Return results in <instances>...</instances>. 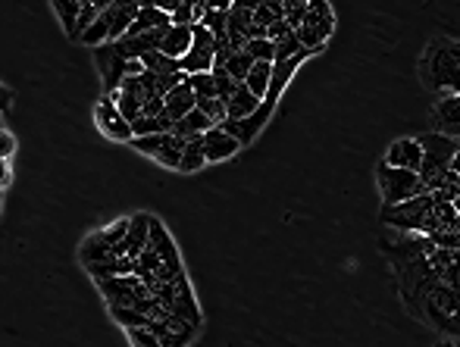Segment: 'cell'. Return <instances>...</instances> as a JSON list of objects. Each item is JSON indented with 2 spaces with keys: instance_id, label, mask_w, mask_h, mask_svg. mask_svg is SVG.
I'll list each match as a JSON object with an SVG mask.
<instances>
[{
  "instance_id": "38",
  "label": "cell",
  "mask_w": 460,
  "mask_h": 347,
  "mask_svg": "<svg viewBox=\"0 0 460 347\" xmlns=\"http://www.w3.org/2000/svg\"><path fill=\"white\" fill-rule=\"evenodd\" d=\"M210 75H213V88H217V100H223V104H226V100H229L232 94H235L238 82H232L229 75L223 73V69H213Z\"/></svg>"
},
{
  "instance_id": "11",
  "label": "cell",
  "mask_w": 460,
  "mask_h": 347,
  "mask_svg": "<svg viewBox=\"0 0 460 347\" xmlns=\"http://www.w3.org/2000/svg\"><path fill=\"white\" fill-rule=\"evenodd\" d=\"M432 122H436V134L455 138L460 132V98L457 94H442L432 107Z\"/></svg>"
},
{
  "instance_id": "34",
  "label": "cell",
  "mask_w": 460,
  "mask_h": 347,
  "mask_svg": "<svg viewBox=\"0 0 460 347\" xmlns=\"http://www.w3.org/2000/svg\"><path fill=\"white\" fill-rule=\"evenodd\" d=\"M244 50H248V56L254 63H273L276 56V44L267 41V38H254V41L244 44Z\"/></svg>"
},
{
  "instance_id": "29",
  "label": "cell",
  "mask_w": 460,
  "mask_h": 347,
  "mask_svg": "<svg viewBox=\"0 0 460 347\" xmlns=\"http://www.w3.org/2000/svg\"><path fill=\"white\" fill-rule=\"evenodd\" d=\"M110 317L122 325V329H138V325H151V317H145L135 307H110Z\"/></svg>"
},
{
  "instance_id": "10",
  "label": "cell",
  "mask_w": 460,
  "mask_h": 347,
  "mask_svg": "<svg viewBox=\"0 0 460 347\" xmlns=\"http://www.w3.org/2000/svg\"><path fill=\"white\" fill-rule=\"evenodd\" d=\"M94 56H97V66H101V79H103V88L107 94H116L126 79V60L113 50V44H103V48H94Z\"/></svg>"
},
{
  "instance_id": "14",
  "label": "cell",
  "mask_w": 460,
  "mask_h": 347,
  "mask_svg": "<svg viewBox=\"0 0 460 347\" xmlns=\"http://www.w3.org/2000/svg\"><path fill=\"white\" fill-rule=\"evenodd\" d=\"M141 4H107V19H110V44H116L119 38H126L128 25L135 22Z\"/></svg>"
},
{
  "instance_id": "4",
  "label": "cell",
  "mask_w": 460,
  "mask_h": 347,
  "mask_svg": "<svg viewBox=\"0 0 460 347\" xmlns=\"http://www.w3.org/2000/svg\"><path fill=\"white\" fill-rule=\"evenodd\" d=\"M376 182H379L382 204H385V207H394V204H404V201H411V197L426 195L417 172L392 169V166H385V163L376 166Z\"/></svg>"
},
{
  "instance_id": "6",
  "label": "cell",
  "mask_w": 460,
  "mask_h": 347,
  "mask_svg": "<svg viewBox=\"0 0 460 347\" xmlns=\"http://www.w3.org/2000/svg\"><path fill=\"white\" fill-rule=\"evenodd\" d=\"M97 285L107 298V307H135L138 298H147V285L138 275H116V279L97 282Z\"/></svg>"
},
{
  "instance_id": "43",
  "label": "cell",
  "mask_w": 460,
  "mask_h": 347,
  "mask_svg": "<svg viewBox=\"0 0 460 347\" xmlns=\"http://www.w3.org/2000/svg\"><path fill=\"white\" fill-rule=\"evenodd\" d=\"M164 98H151L141 104V116H147V119H157V116H164Z\"/></svg>"
},
{
  "instance_id": "27",
  "label": "cell",
  "mask_w": 460,
  "mask_h": 347,
  "mask_svg": "<svg viewBox=\"0 0 460 347\" xmlns=\"http://www.w3.org/2000/svg\"><path fill=\"white\" fill-rule=\"evenodd\" d=\"M141 66L147 69V73L154 75H172V73H182L179 69V60H170V56H164L160 50H151V54L141 56Z\"/></svg>"
},
{
  "instance_id": "19",
  "label": "cell",
  "mask_w": 460,
  "mask_h": 347,
  "mask_svg": "<svg viewBox=\"0 0 460 347\" xmlns=\"http://www.w3.org/2000/svg\"><path fill=\"white\" fill-rule=\"evenodd\" d=\"M182 147H185L182 138H176L172 132L164 134V141H160L154 160H157L160 166H166V169H179V163H182Z\"/></svg>"
},
{
  "instance_id": "35",
  "label": "cell",
  "mask_w": 460,
  "mask_h": 347,
  "mask_svg": "<svg viewBox=\"0 0 460 347\" xmlns=\"http://www.w3.org/2000/svg\"><path fill=\"white\" fill-rule=\"evenodd\" d=\"M110 98H113L116 110H119V116L128 122V126H132V122L141 116V100H138V98H128V94H119V91L110 94Z\"/></svg>"
},
{
  "instance_id": "20",
  "label": "cell",
  "mask_w": 460,
  "mask_h": 347,
  "mask_svg": "<svg viewBox=\"0 0 460 347\" xmlns=\"http://www.w3.org/2000/svg\"><path fill=\"white\" fill-rule=\"evenodd\" d=\"M207 128H213V122L207 119V116L200 113L198 107H194V110L188 113L185 119H179L176 126H172V134H176V138H182V141H188V138H198V134H204Z\"/></svg>"
},
{
  "instance_id": "30",
  "label": "cell",
  "mask_w": 460,
  "mask_h": 347,
  "mask_svg": "<svg viewBox=\"0 0 460 347\" xmlns=\"http://www.w3.org/2000/svg\"><path fill=\"white\" fill-rule=\"evenodd\" d=\"M54 10H57V16H60L63 29H66V35L73 38L75 35V19H79L82 4H79V0H54Z\"/></svg>"
},
{
  "instance_id": "40",
  "label": "cell",
  "mask_w": 460,
  "mask_h": 347,
  "mask_svg": "<svg viewBox=\"0 0 460 347\" xmlns=\"http://www.w3.org/2000/svg\"><path fill=\"white\" fill-rule=\"evenodd\" d=\"M128 332V342H132L135 347H160L157 335H154L147 325H138V329H126Z\"/></svg>"
},
{
  "instance_id": "21",
  "label": "cell",
  "mask_w": 460,
  "mask_h": 347,
  "mask_svg": "<svg viewBox=\"0 0 460 347\" xmlns=\"http://www.w3.org/2000/svg\"><path fill=\"white\" fill-rule=\"evenodd\" d=\"M270 79H273V63H254L248 79H244V88H248L257 100H263L270 91Z\"/></svg>"
},
{
  "instance_id": "1",
  "label": "cell",
  "mask_w": 460,
  "mask_h": 347,
  "mask_svg": "<svg viewBox=\"0 0 460 347\" xmlns=\"http://www.w3.org/2000/svg\"><path fill=\"white\" fill-rule=\"evenodd\" d=\"M460 48L455 38H432L426 48L423 60H420V79L429 91L442 94H457L460 88Z\"/></svg>"
},
{
  "instance_id": "16",
  "label": "cell",
  "mask_w": 460,
  "mask_h": 347,
  "mask_svg": "<svg viewBox=\"0 0 460 347\" xmlns=\"http://www.w3.org/2000/svg\"><path fill=\"white\" fill-rule=\"evenodd\" d=\"M185 79H188V75H185ZM164 110H166V116H170L172 122L185 119V116L194 110V91L188 88V82H182V85L172 88V91L166 94V98H164Z\"/></svg>"
},
{
  "instance_id": "22",
  "label": "cell",
  "mask_w": 460,
  "mask_h": 347,
  "mask_svg": "<svg viewBox=\"0 0 460 347\" xmlns=\"http://www.w3.org/2000/svg\"><path fill=\"white\" fill-rule=\"evenodd\" d=\"M226 22H229V4H210L207 16L198 25H204L213 35V41H226Z\"/></svg>"
},
{
  "instance_id": "5",
  "label": "cell",
  "mask_w": 460,
  "mask_h": 347,
  "mask_svg": "<svg viewBox=\"0 0 460 347\" xmlns=\"http://www.w3.org/2000/svg\"><path fill=\"white\" fill-rule=\"evenodd\" d=\"M213 48H217V41H213L210 31H207L204 25H191V48H188V54L179 60V69H182L185 75L210 73Z\"/></svg>"
},
{
  "instance_id": "23",
  "label": "cell",
  "mask_w": 460,
  "mask_h": 347,
  "mask_svg": "<svg viewBox=\"0 0 460 347\" xmlns=\"http://www.w3.org/2000/svg\"><path fill=\"white\" fill-rule=\"evenodd\" d=\"M207 166V157H204V141L198 138H188L185 147H182V163H179V172H200Z\"/></svg>"
},
{
  "instance_id": "25",
  "label": "cell",
  "mask_w": 460,
  "mask_h": 347,
  "mask_svg": "<svg viewBox=\"0 0 460 347\" xmlns=\"http://www.w3.org/2000/svg\"><path fill=\"white\" fill-rule=\"evenodd\" d=\"M251 66H254V60L248 56V50H232V56L226 60L223 73L229 75L232 82H238V85H244V79H248Z\"/></svg>"
},
{
  "instance_id": "24",
  "label": "cell",
  "mask_w": 460,
  "mask_h": 347,
  "mask_svg": "<svg viewBox=\"0 0 460 347\" xmlns=\"http://www.w3.org/2000/svg\"><path fill=\"white\" fill-rule=\"evenodd\" d=\"M172 126L176 122L170 119V116H157V119H147V116H138V119L132 122V134L135 138H147V134H170Z\"/></svg>"
},
{
  "instance_id": "17",
  "label": "cell",
  "mask_w": 460,
  "mask_h": 347,
  "mask_svg": "<svg viewBox=\"0 0 460 347\" xmlns=\"http://www.w3.org/2000/svg\"><path fill=\"white\" fill-rule=\"evenodd\" d=\"M88 273H92L94 282H107V279H116V275H132L135 263L128 260V256H110V260H101V263H88Z\"/></svg>"
},
{
  "instance_id": "45",
  "label": "cell",
  "mask_w": 460,
  "mask_h": 347,
  "mask_svg": "<svg viewBox=\"0 0 460 347\" xmlns=\"http://www.w3.org/2000/svg\"><path fill=\"white\" fill-rule=\"evenodd\" d=\"M13 182V172H10V160H0V188Z\"/></svg>"
},
{
  "instance_id": "41",
  "label": "cell",
  "mask_w": 460,
  "mask_h": 347,
  "mask_svg": "<svg viewBox=\"0 0 460 347\" xmlns=\"http://www.w3.org/2000/svg\"><path fill=\"white\" fill-rule=\"evenodd\" d=\"M185 82V73H172V75H157V98H166L172 88H179Z\"/></svg>"
},
{
  "instance_id": "8",
  "label": "cell",
  "mask_w": 460,
  "mask_h": 347,
  "mask_svg": "<svg viewBox=\"0 0 460 347\" xmlns=\"http://www.w3.org/2000/svg\"><path fill=\"white\" fill-rule=\"evenodd\" d=\"M147 247H154V254L160 256V263H164V269L172 275V279H185V269H182V260H179L176 244H172L170 231L160 226V220H154V216H151V231H147Z\"/></svg>"
},
{
  "instance_id": "28",
  "label": "cell",
  "mask_w": 460,
  "mask_h": 347,
  "mask_svg": "<svg viewBox=\"0 0 460 347\" xmlns=\"http://www.w3.org/2000/svg\"><path fill=\"white\" fill-rule=\"evenodd\" d=\"M82 44H88V48H103V44H110V19H107V6H103L101 19L92 25V29L85 31V35L79 38Z\"/></svg>"
},
{
  "instance_id": "13",
  "label": "cell",
  "mask_w": 460,
  "mask_h": 347,
  "mask_svg": "<svg viewBox=\"0 0 460 347\" xmlns=\"http://www.w3.org/2000/svg\"><path fill=\"white\" fill-rule=\"evenodd\" d=\"M420 160H423V151H420L417 138H398V141H392V147H388V153H385L382 163L392 166V169L417 172Z\"/></svg>"
},
{
  "instance_id": "26",
  "label": "cell",
  "mask_w": 460,
  "mask_h": 347,
  "mask_svg": "<svg viewBox=\"0 0 460 347\" xmlns=\"http://www.w3.org/2000/svg\"><path fill=\"white\" fill-rule=\"evenodd\" d=\"M79 256H82V263H101V260H110L113 256V247H110L107 241H101V235H88L85 238V244H82V250H79Z\"/></svg>"
},
{
  "instance_id": "46",
  "label": "cell",
  "mask_w": 460,
  "mask_h": 347,
  "mask_svg": "<svg viewBox=\"0 0 460 347\" xmlns=\"http://www.w3.org/2000/svg\"><path fill=\"white\" fill-rule=\"evenodd\" d=\"M436 347H457V338H442Z\"/></svg>"
},
{
  "instance_id": "31",
  "label": "cell",
  "mask_w": 460,
  "mask_h": 347,
  "mask_svg": "<svg viewBox=\"0 0 460 347\" xmlns=\"http://www.w3.org/2000/svg\"><path fill=\"white\" fill-rule=\"evenodd\" d=\"M304 16H307V0H285L282 4V22L288 25L291 31L301 29Z\"/></svg>"
},
{
  "instance_id": "9",
  "label": "cell",
  "mask_w": 460,
  "mask_h": 347,
  "mask_svg": "<svg viewBox=\"0 0 460 347\" xmlns=\"http://www.w3.org/2000/svg\"><path fill=\"white\" fill-rule=\"evenodd\" d=\"M147 231H151V216L147 213H135L128 220V231L119 244L113 247V256H128V260H138L141 250L147 247Z\"/></svg>"
},
{
  "instance_id": "33",
  "label": "cell",
  "mask_w": 460,
  "mask_h": 347,
  "mask_svg": "<svg viewBox=\"0 0 460 347\" xmlns=\"http://www.w3.org/2000/svg\"><path fill=\"white\" fill-rule=\"evenodd\" d=\"M188 88L194 91V100H207V98H217V88H213V75L210 73H198V75H188Z\"/></svg>"
},
{
  "instance_id": "44",
  "label": "cell",
  "mask_w": 460,
  "mask_h": 347,
  "mask_svg": "<svg viewBox=\"0 0 460 347\" xmlns=\"http://www.w3.org/2000/svg\"><path fill=\"white\" fill-rule=\"evenodd\" d=\"M13 107V91L0 82V113H6Z\"/></svg>"
},
{
  "instance_id": "32",
  "label": "cell",
  "mask_w": 460,
  "mask_h": 347,
  "mask_svg": "<svg viewBox=\"0 0 460 347\" xmlns=\"http://www.w3.org/2000/svg\"><path fill=\"white\" fill-rule=\"evenodd\" d=\"M103 6L107 4H82V10H79V19H75V41H79L82 35H85L88 29L101 19V13H103Z\"/></svg>"
},
{
  "instance_id": "42",
  "label": "cell",
  "mask_w": 460,
  "mask_h": 347,
  "mask_svg": "<svg viewBox=\"0 0 460 347\" xmlns=\"http://www.w3.org/2000/svg\"><path fill=\"white\" fill-rule=\"evenodd\" d=\"M13 153H16V138H13V132L0 128V160H10Z\"/></svg>"
},
{
  "instance_id": "39",
  "label": "cell",
  "mask_w": 460,
  "mask_h": 347,
  "mask_svg": "<svg viewBox=\"0 0 460 347\" xmlns=\"http://www.w3.org/2000/svg\"><path fill=\"white\" fill-rule=\"evenodd\" d=\"M126 231H128V220H116L113 226H110V229H101L97 235H101V241H107L110 247H116V244H119L122 238H126Z\"/></svg>"
},
{
  "instance_id": "3",
  "label": "cell",
  "mask_w": 460,
  "mask_h": 347,
  "mask_svg": "<svg viewBox=\"0 0 460 347\" xmlns=\"http://www.w3.org/2000/svg\"><path fill=\"white\" fill-rule=\"evenodd\" d=\"M335 31V16H332V6L326 0H310L307 4V16H304V25L295 31L297 44L310 54L323 50V44L332 38Z\"/></svg>"
},
{
  "instance_id": "47",
  "label": "cell",
  "mask_w": 460,
  "mask_h": 347,
  "mask_svg": "<svg viewBox=\"0 0 460 347\" xmlns=\"http://www.w3.org/2000/svg\"><path fill=\"white\" fill-rule=\"evenodd\" d=\"M0 128H4V126H0Z\"/></svg>"
},
{
  "instance_id": "12",
  "label": "cell",
  "mask_w": 460,
  "mask_h": 347,
  "mask_svg": "<svg viewBox=\"0 0 460 347\" xmlns=\"http://www.w3.org/2000/svg\"><path fill=\"white\" fill-rule=\"evenodd\" d=\"M200 141H204V157L207 163H223V160L235 157L238 151H242V144H238L232 134H226L219 126L207 128L204 134H200Z\"/></svg>"
},
{
  "instance_id": "15",
  "label": "cell",
  "mask_w": 460,
  "mask_h": 347,
  "mask_svg": "<svg viewBox=\"0 0 460 347\" xmlns=\"http://www.w3.org/2000/svg\"><path fill=\"white\" fill-rule=\"evenodd\" d=\"M191 48V25H170L160 41V54L170 56V60H182Z\"/></svg>"
},
{
  "instance_id": "36",
  "label": "cell",
  "mask_w": 460,
  "mask_h": 347,
  "mask_svg": "<svg viewBox=\"0 0 460 347\" xmlns=\"http://www.w3.org/2000/svg\"><path fill=\"white\" fill-rule=\"evenodd\" d=\"M194 107H198L200 113L207 116V119L213 122V126H219V122H226V104L217 98H207V100H194Z\"/></svg>"
},
{
  "instance_id": "18",
  "label": "cell",
  "mask_w": 460,
  "mask_h": 347,
  "mask_svg": "<svg viewBox=\"0 0 460 347\" xmlns=\"http://www.w3.org/2000/svg\"><path fill=\"white\" fill-rule=\"evenodd\" d=\"M257 107H261V100H257L254 94H251L244 85H238L235 94H232L229 100H226V119H232V122L248 119L251 113H257Z\"/></svg>"
},
{
  "instance_id": "37",
  "label": "cell",
  "mask_w": 460,
  "mask_h": 347,
  "mask_svg": "<svg viewBox=\"0 0 460 347\" xmlns=\"http://www.w3.org/2000/svg\"><path fill=\"white\" fill-rule=\"evenodd\" d=\"M301 44H297V38L295 35H288L285 41H279L276 44V56H273V66H279V63H288V60H295L297 54H301Z\"/></svg>"
},
{
  "instance_id": "7",
  "label": "cell",
  "mask_w": 460,
  "mask_h": 347,
  "mask_svg": "<svg viewBox=\"0 0 460 347\" xmlns=\"http://www.w3.org/2000/svg\"><path fill=\"white\" fill-rule=\"evenodd\" d=\"M94 122H97V128H101V132L107 134L110 141H119V144H132V138H135L132 126H128V122L119 116V110H116V104H113V98H110V94H103V98L97 100Z\"/></svg>"
},
{
  "instance_id": "2",
  "label": "cell",
  "mask_w": 460,
  "mask_h": 347,
  "mask_svg": "<svg viewBox=\"0 0 460 347\" xmlns=\"http://www.w3.org/2000/svg\"><path fill=\"white\" fill-rule=\"evenodd\" d=\"M417 144H420V151H423L417 176H420V182H423V191H429L432 195V191L442 188V178H445V172H448L451 160L460 157L457 141L429 132V134H420Z\"/></svg>"
}]
</instances>
